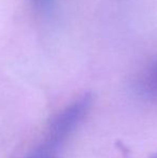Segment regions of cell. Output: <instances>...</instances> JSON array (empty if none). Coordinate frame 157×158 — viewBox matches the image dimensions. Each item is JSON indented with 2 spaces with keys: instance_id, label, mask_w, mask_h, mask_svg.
Returning a JSON list of instances; mask_svg holds the SVG:
<instances>
[{
  "instance_id": "6da1fadb",
  "label": "cell",
  "mask_w": 157,
  "mask_h": 158,
  "mask_svg": "<svg viewBox=\"0 0 157 158\" xmlns=\"http://www.w3.org/2000/svg\"><path fill=\"white\" fill-rule=\"evenodd\" d=\"M92 95L86 94L56 115L48 127L45 148L48 150L58 148L63 141H65L70 133L73 132L74 129L84 121L92 108Z\"/></svg>"
},
{
  "instance_id": "7a4b0ae2",
  "label": "cell",
  "mask_w": 157,
  "mask_h": 158,
  "mask_svg": "<svg viewBox=\"0 0 157 158\" xmlns=\"http://www.w3.org/2000/svg\"><path fill=\"white\" fill-rule=\"evenodd\" d=\"M137 89L144 97L157 99V61L141 74L137 83Z\"/></svg>"
},
{
  "instance_id": "3957f363",
  "label": "cell",
  "mask_w": 157,
  "mask_h": 158,
  "mask_svg": "<svg viewBox=\"0 0 157 158\" xmlns=\"http://www.w3.org/2000/svg\"><path fill=\"white\" fill-rule=\"evenodd\" d=\"M37 4L41 10L43 11H50L53 6V3H54V0H36Z\"/></svg>"
},
{
  "instance_id": "277c9868",
  "label": "cell",
  "mask_w": 157,
  "mask_h": 158,
  "mask_svg": "<svg viewBox=\"0 0 157 158\" xmlns=\"http://www.w3.org/2000/svg\"><path fill=\"white\" fill-rule=\"evenodd\" d=\"M150 158H157V152L155 153V154H153V155H152V156L150 157Z\"/></svg>"
}]
</instances>
